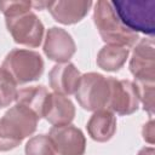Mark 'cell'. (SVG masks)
Instances as JSON below:
<instances>
[{
    "instance_id": "1",
    "label": "cell",
    "mask_w": 155,
    "mask_h": 155,
    "mask_svg": "<svg viewBox=\"0 0 155 155\" xmlns=\"http://www.w3.org/2000/svg\"><path fill=\"white\" fill-rule=\"evenodd\" d=\"M30 8V1H0V11L13 40L19 45L38 47L42 41L44 24Z\"/></svg>"
},
{
    "instance_id": "2",
    "label": "cell",
    "mask_w": 155,
    "mask_h": 155,
    "mask_svg": "<svg viewBox=\"0 0 155 155\" xmlns=\"http://www.w3.org/2000/svg\"><path fill=\"white\" fill-rule=\"evenodd\" d=\"M39 117L27 107L16 103L0 117V151H8L18 147L22 140L31 136Z\"/></svg>"
},
{
    "instance_id": "3",
    "label": "cell",
    "mask_w": 155,
    "mask_h": 155,
    "mask_svg": "<svg viewBox=\"0 0 155 155\" xmlns=\"http://www.w3.org/2000/svg\"><path fill=\"white\" fill-rule=\"evenodd\" d=\"M93 22L103 41L108 45L130 48L136 45L139 36L128 29L117 17L111 1L99 0L94 5Z\"/></svg>"
},
{
    "instance_id": "4",
    "label": "cell",
    "mask_w": 155,
    "mask_h": 155,
    "mask_svg": "<svg viewBox=\"0 0 155 155\" xmlns=\"http://www.w3.org/2000/svg\"><path fill=\"white\" fill-rule=\"evenodd\" d=\"M111 5L120 21L132 31L153 38L155 33V0H115Z\"/></svg>"
},
{
    "instance_id": "5",
    "label": "cell",
    "mask_w": 155,
    "mask_h": 155,
    "mask_svg": "<svg viewBox=\"0 0 155 155\" xmlns=\"http://www.w3.org/2000/svg\"><path fill=\"white\" fill-rule=\"evenodd\" d=\"M18 85L38 80L44 71L41 56L30 50L13 48L5 57L1 65Z\"/></svg>"
},
{
    "instance_id": "6",
    "label": "cell",
    "mask_w": 155,
    "mask_h": 155,
    "mask_svg": "<svg viewBox=\"0 0 155 155\" xmlns=\"http://www.w3.org/2000/svg\"><path fill=\"white\" fill-rule=\"evenodd\" d=\"M108 78L98 73H87L81 75L75 94L79 104L88 111L105 109L109 99Z\"/></svg>"
},
{
    "instance_id": "7",
    "label": "cell",
    "mask_w": 155,
    "mask_h": 155,
    "mask_svg": "<svg viewBox=\"0 0 155 155\" xmlns=\"http://www.w3.org/2000/svg\"><path fill=\"white\" fill-rule=\"evenodd\" d=\"M108 81L110 92L105 109L117 115L133 114L139 107V98L134 82L130 80H117L115 78H108Z\"/></svg>"
},
{
    "instance_id": "8",
    "label": "cell",
    "mask_w": 155,
    "mask_h": 155,
    "mask_svg": "<svg viewBox=\"0 0 155 155\" xmlns=\"http://www.w3.org/2000/svg\"><path fill=\"white\" fill-rule=\"evenodd\" d=\"M130 71L136 81H155V46L153 38L142 39L136 45L130 61Z\"/></svg>"
},
{
    "instance_id": "9",
    "label": "cell",
    "mask_w": 155,
    "mask_h": 155,
    "mask_svg": "<svg viewBox=\"0 0 155 155\" xmlns=\"http://www.w3.org/2000/svg\"><path fill=\"white\" fill-rule=\"evenodd\" d=\"M48 137L53 144L57 155H84L86 150V139L82 131L74 125L53 126Z\"/></svg>"
},
{
    "instance_id": "10",
    "label": "cell",
    "mask_w": 155,
    "mask_h": 155,
    "mask_svg": "<svg viewBox=\"0 0 155 155\" xmlns=\"http://www.w3.org/2000/svg\"><path fill=\"white\" fill-rule=\"evenodd\" d=\"M44 53L57 63H67L76 51L71 35L63 28L51 27L45 36Z\"/></svg>"
},
{
    "instance_id": "11",
    "label": "cell",
    "mask_w": 155,
    "mask_h": 155,
    "mask_svg": "<svg viewBox=\"0 0 155 155\" xmlns=\"http://www.w3.org/2000/svg\"><path fill=\"white\" fill-rule=\"evenodd\" d=\"M81 74L73 63H57L48 73L50 86L54 93L69 96L76 92Z\"/></svg>"
},
{
    "instance_id": "12",
    "label": "cell",
    "mask_w": 155,
    "mask_h": 155,
    "mask_svg": "<svg viewBox=\"0 0 155 155\" xmlns=\"http://www.w3.org/2000/svg\"><path fill=\"white\" fill-rule=\"evenodd\" d=\"M92 1H75V0H58L47 1V10L51 16L62 24H74L80 22L87 13Z\"/></svg>"
},
{
    "instance_id": "13",
    "label": "cell",
    "mask_w": 155,
    "mask_h": 155,
    "mask_svg": "<svg viewBox=\"0 0 155 155\" xmlns=\"http://www.w3.org/2000/svg\"><path fill=\"white\" fill-rule=\"evenodd\" d=\"M74 116L75 107L67 96L48 93L42 117H45L52 126H64L70 125Z\"/></svg>"
},
{
    "instance_id": "14",
    "label": "cell",
    "mask_w": 155,
    "mask_h": 155,
    "mask_svg": "<svg viewBox=\"0 0 155 155\" xmlns=\"http://www.w3.org/2000/svg\"><path fill=\"white\" fill-rule=\"evenodd\" d=\"M116 131V117L108 109L96 110L87 122V132L93 140L107 142Z\"/></svg>"
},
{
    "instance_id": "15",
    "label": "cell",
    "mask_w": 155,
    "mask_h": 155,
    "mask_svg": "<svg viewBox=\"0 0 155 155\" xmlns=\"http://www.w3.org/2000/svg\"><path fill=\"white\" fill-rule=\"evenodd\" d=\"M48 97V91L45 86H30L17 92L16 102L30 109L39 119L44 115V109Z\"/></svg>"
},
{
    "instance_id": "16",
    "label": "cell",
    "mask_w": 155,
    "mask_h": 155,
    "mask_svg": "<svg viewBox=\"0 0 155 155\" xmlns=\"http://www.w3.org/2000/svg\"><path fill=\"white\" fill-rule=\"evenodd\" d=\"M128 53L130 51L126 47L105 45L97 54V65L107 71H116L126 63Z\"/></svg>"
},
{
    "instance_id": "17",
    "label": "cell",
    "mask_w": 155,
    "mask_h": 155,
    "mask_svg": "<svg viewBox=\"0 0 155 155\" xmlns=\"http://www.w3.org/2000/svg\"><path fill=\"white\" fill-rule=\"evenodd\" d=\"M25 155H57V153L48 134H39L27 142Z\"/></svg>"
},
{
    "instance_id": "18",
    "label": "cell",
    "mask_w": 155,
    "mask_h": 155,
    "mask_svg": "<svg viewBox=\"0 0 155 155\" xmlns=\"http://www.w3.org/2000/svg\"><path fill=\"white\" fill-rule=\"evenodd\" d=\"M137 87L139 103L143 104V109L150 115H154V82H145V81H134Z\"/></svg>"
},
{
    "instance_id": "19",
    "label": "cell",
    "mask_w": 155,
    "mask_h": 155,
    "mask_svg": "<svg viewBox=\"0 0 155 155\" xmlns=\"http://www.w3.org/2000/svg\"><path fill=\"white\" fill-rule=\"evenodd\" d=\"M17 84L12 79V76L0 67V94L4 98L6 105H10L17 97Z\"/></svg>"
},
{
    "instance_id": "20",
    "label": "cell",
    "mask_w": 155,
    "mask_h": 155,
    "mask_svg": "<svg viewBox=\"0 0 155 155\" xmlns=\"http://www.w3.org/2000/svg\"><path fill=\"white\" fill-rule=\"evenodd\" d=\"M143 138L145 142H148L149 144H154V138H155V130H154V120L150 119L144 126H143V131H142Z\"/></svg>"
},
{
    "instance_id": "21",
    "label": "cell",
    "mask_w": 155,
    "mask_h": 155,
    "mask_svg": "<svg viewBox=\"0 0 155 155\" xmlns=\"http://www.w3.org/2000/svg\"><path fill=\"white\" fill-rule=\"evenodd\" d=\"M155 154V150L153 147H145V148H142L138 153V155H154Z\"/></svg>"
},
{
    "instance_id": "22",
    "label": "cell",
    "mask_w": 155,
    "mask_h": 155,
    "mask_svg": "<svg viewBox=\"0 0 155 155\" xmlns=\"http://www.w3.org/2000/svg\"><path fill=\"white\" fill-rule=\"evenodd\" d=\"M5 107H7L6 105V103H5V101H4V98L1 97V94H0V109L1 108H5Z\"/></svg>"
}]
</instances>
